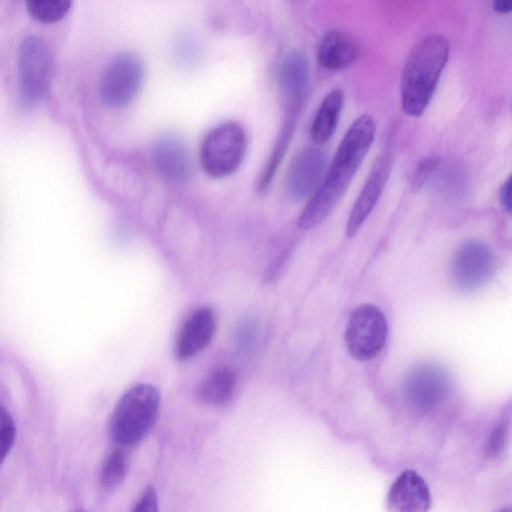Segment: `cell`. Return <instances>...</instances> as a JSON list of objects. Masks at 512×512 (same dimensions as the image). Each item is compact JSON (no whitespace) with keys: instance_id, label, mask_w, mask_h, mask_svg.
I'll return each mask as SVG.
<instances>
[{"instance_id":"1","label":"cell","mask_w":512,"mask_h":512,"mask_svg":"<svg viewBox=\"0 0 512 512\" xmlns=\"http://www.w3.org/2000/svg\"><path fill=\"white\" fill-rule=\"evenodd\" d=\"M375 132V121L368 114L358 117L348 128L320 185L299 216L302 230L319 225L338 204L369 151Z\"/></svg>"},{"instance_id":"2","label":"cell","mask_w":512,"mask_h":512,"mask_svg":"<svg viewBox=\"0 0 512 512\" xmlns=\"http://www.w3.org/2000/svg\"><path fill=\"white\" fill-rule=\"evenodd\" d=\"M449 41L441 34L420 40L410 51L401 79V106L405 114L424 113L449 58Z\"/></svg>"},{"instance_id":"3","label":"cell","mask_w":512,"mask_h":512,"mask_svg":"<svg viewBox=\"0 0 512 512\" xmlns=\"http://www.w3.org/2000/svg\"><path fill=\"white\" fill-rule=\"evenodd\" d=\"M160 393L150 384H139L127 390L116 403L109 433L122 448L139 445L152 430L160 407Z\"/></svg>"},{"instance_id":"4","label":"cell","mask_w":512,"mask_h":512,"mask_svg":"<svg viewBox=\"0 0 512 512\" xmlns=\"http://www.w3.org/2000/svg\"><path fill=\"white\" fill-rule=\"evenodd\" d=\"M246 147L247 136L238 122L218 124L205 135L201 143V166L210 177H227L241 165Z\"/></svg>"},{"instance_id":"5","label":"cell","mask_w":512,"mask_h":512,"mask_svg":"<svg viewBox=\"0 0 512 512\" xmlns=\"http://www.w3.org/2000/svg\"><path fill=\"white\" fill-rule=\"evenodd\" d=\"M52 57L46 43L38 36L23 39L18 53L19 98L23 107L39 105L49 90Z\"/></svg>"},{"instance_id":"6","label":"cell","mask_w":512,"mask_h":512,"mask_svg":"<svg viewBox=\"0 0 512 512\" xmlns=\"http://www.w3.org/2000/svg\"><path fill=\"white\" fill-rule=\"evenodd\" d=\"M143 77V64L136 54L126 51L115 55L100 78L101 101L111 108L128 105L139 93Z\"/></svg>"},{"instance_id":"7","label":"cell","mask_w":512,"mask_h":512,"mask_svg":"<svg viewBox=\"0 0 512 512\" xmlns=\"http://www.w3.org/2000/svg\"><path fill=\"white\" fill-rule=\"evenodd\" d=\"M387 335L388 323L383 312L373 304H361L350 315L346 328L349 354L358 361H368L381 352Z\"/></svg>"},{"instance_id":"8","label":"cell","mask_w":512,"mask_h":512,"mask_svg":"<svg viewBox=\"0 0 512 512\" xmlns=\"http://www.w3.org/2000/svg\"><path fill=\"white\" fill-rule=\"evenodd\" d=\"M450 379L446 371L434 363H422L406 375L402 394L406 404L418 412L437 409L447 398Z\"/></svg>"},{"instance_id":"9","label":"cell","mask_w":512,"mask_h":512,"mask_svg":"<svg viewBox=\"0 0 512 512\" xmlns=\"http://www.w3.org/2000/svg\"><path fill=\"white\" fill-rule=\"evenodd\" d=\"M495 270V256L491 248L479 240H467L455 250L450 264L454 285L464 291L486 284Z\"/></svg>"},{"instance_id":"10","label":"cell","mask_w":512,"mask_h":512,"mask_svg":"<svg viewBox=\"0 0 512 512\" xmlns=\"http://www.w3.org/2000/svg\"><path fill=\"white\" fill-rule=\"evenodd\" d=\"M156 172L167 182L183 183L191 176L192 159L183 140L172 134L156 139L151 150Z\"/></svg>"},{"instance_id":"11","label":"cell","mask_w":512,"mask_h":512,"mask_svg":"<svg viewBox=\"0 0 512 512\" xmlns=\"http://www.w3.org/2000/svg\"><path fill=\"white\" fill-rule=\"evenodd\" d=\"M326 165L327 155L320 148L307 147L298 153L287 172L289 194L301 199L316 191L324 177Z\"/></svg>"},{"instance_id":"12","label":"cell","mask_w":512,"mask_h":512,"mask_svg":"<svg viewBox=\"0 0 512 512\" xmlns=\"http://www.w3.org/2000/svg\"><path fill=\"white\" fill-rule=\"evenodd\" d=\"M391 170L389 152L381 154L375 161L362 190L348 217L346 233L354 236L362 227L379 200Z\"/></svg>"},{"instance_id":"13","label":"cell","mask_w":512,"mask_h":512,"mask_svg":"<svg viewBox=\"0 0 512 512\" xmlns=\"http://www.w3.org/2000/svg\"><path fill=\"white\" fill-rule=\"evenodd\" d=\"M431 504V493L426 481L410 469L395 479L386 498L389 512H428Z\"/></svg>"},{"instance_id":"14","label":"cell","mask_w":512,"mask_h":512,"mask_svg":"<svg viewBox=\"0 0 512 512\" xmlns=\"http://www.w3.org/2000/svg\"><path fill=\"white\" fill-rule=\"evenodd\" d=\"M215 328V316L209 307L195 311L180 329L175 345L176 357L187 360L200 353L212 340Z\"/></svg>"},{"instance_id":"15","label":"cell","mask_w":512,"mask_h":512,"mask_svg":"<svg viewBox=\"0 0 512 512\" xmlns=\"http://www.w3.org/2000/svg\"><path fill=\"white\" fill-rule=\"evenodd\" d=\"M279 83L288 109L300 111L309 85V66L301 52L291 51L284 57Z\"/></svg>"},{"instance_id":"16","label":"cell","mask_w":512,"mask_h":512,"mask_svg":"<svg viewBox=\"0 0 512 512\" xmlns=\"http://www.w3.org/2000/svg\"><path fill=\"white\" fill-rule=\"evenodd\" d=\"M359 52V45L351 35L332 30L320 40L317 61L326 69L339 70L351 65L359 56Z\"/></svg>"},{"instance_id":"17","label":"cell","mask_w":512,"mask_h":512,"mask_svg":"<svg viewBox=\"0 0 512 512\" xmlns=\"http://www.w3.org/2000/svg\"><path fill=\"white\" fill-rule=\"evenodd\" d=\"M236 380V372L232 367H216L198 384L195 391L196 397L205 404H223L232 396Z\"/></svg>"},{"instance_id":"18","label":"cell","mask_w":512,"mask_h":512,"mask_svg":"<svg viewBox=\"0 0 512 512\" xmlns=\"http://www.w3.org/2000/svg\"><path fill=\"white\" fill-rule=\"evenodd\" d=\"M343 101V91L335 88L321 102L310 131L313 141L317 144L327 142L334 134L343 107Z\"/></svg>"},{"instance_id":"19","label":"cell","mask_w":512,"mask_h":512,"mask_svg":"<svg viewBox=\"0 0 512 512\" xmlns=\"http://www.w3.org/2000/svg\"><path fill=\"white\" fill-rule=\"evenodd\" d=\"M129 458L122 448L112 450L104 459L100 469V483L105 488L120 485L128 472Z\"/></svg>"},{"instance_id":"20","label":"cell","mask_w":512,"mask_h":512,"mask_svg":"<svg viewBox=\"0 0 512 512\" xmlns=\"http://www.w3.org/2000/svg\"><path fill=\"white\" fill-rule=\"evenodd\" d=\"M69 0H29L27 10L36 20L43 23H54L62 19L69 11Z\"/></svg>"},{"instance_id":"21","label":"cell","mask_w":512,"mask_h":512,"mask_svg":"<svg viewBox=\"0 0 512 512\" xmlns=\"http://www.w3.org/2000/svg\"><path fill=\"white\" fill-rule=\"evenodd\" d=\"M15 434L14 420L6 407L0 403V465L14 444Z\"/></svg>"},{"instance_id":"22","label":"cell","mask_w":512,"mask_h":512,"mask_svg":"<svg viewBox=\"0 0 512 512\" xmlns=\"http://www.w3.org/2000/svg\"><path fill=\"white\" fill-rule=\"evenodd\" d=\"M508 441V426L506 423H500L491 432L487 445V454L491 457H498L506 448Z\"/></svg>"},{"instance_id":"23","label":"cell","mask_w":512,"mask_h":512,"mask_svg":"<svg viewBox=\"0 0 512 512\" xmlns=\"http://www.w3.org/2000/svg\"><path fill=\"white\" fill-rule=\"evenodd\" d=\"M132 512H158V498L152 486L146 487Z\"/></svg>"},{"instance_id":"24","label":"cell","mask_w":512,"mask_h":512,"mask_svg":"<svg viewBox=\"0 0 512 512\" xmlns=\"http://www.w3.org/2000/svg\"><path fill=\"white\" fill-rule=\"evenodd\" d=\"M439 166V159L430 157L423 160L416 169L414 175V186L423 185L431 175L437 170Z\"/></svg>"},{"instance_id":"25","label":"cell","mask_w":512,"mask_h":512,"mask_svg":"<svg viewBox=\"0 0 512 512\" xmlns=\"http://www.w3.org/2000/svg\"><path fill=\"white\" fill-rule=\"evenodd\" d=\"M511 178L508 177V179L502 184L499 190V201L502 206V208L508 213H511V197H510V191H511Z\"/></svg>"},{"instance_id":"26","label":"cell","mask_w":512,"mask_h":512,"mask_svg":"<svg viewBox=\"0 0 512 512\" xmlns=\"http://www.w3.org/2000/svg\"><path fill=\"white\" fill-rule=\"evenodd\" d=\"M493 9L499 13H508L512 10L511 0H496L492 3Z\"/></svg>"},{"instance_id":"27","label":"cell","mask_w":512,"mask_h":512,"mask_svg":"<svg viewBox=\"0 0 512 512\" xmlns=\"http://www.w3.org/2000/svg\"><path fill=\"white\" fill-rule=\"evenodd\" d=\"M498 512H511V509L510 508H504V509L499 510Z\"/></svg>"}]
</instances>
